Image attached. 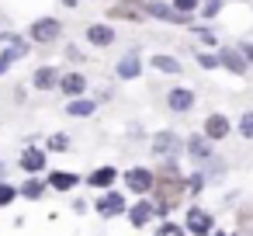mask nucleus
Here are the masks:
<instances>
[{
  "mask_svg": "<svg viewBox=\"0 0 253 236\" xmlns=\"http://www.w3.org/2000/svg\"><path fill=\"white\" fill-rule=\"evenodd\" d=\"M111 181H115V167H101V170L90 174V184H94V188H108Z\"/></svg>",
  "mask_w": 253,
  "mask_h": 236,
  "instance_id": "obj_11",
  "label": "nucleus"
},
{
  "mask_svg": "<svg viewBox=\"0 0 253 236\" xmlns=\"http://www.w3.org/2000/svg\"><path fill=\"white\" fill-rule=\"evenodd\" d=\"M222 63H225L232 73H243V70H246V66H243V59H239L236 52H222Z\"/></svg>",
  "mask_w": 253,
  "mask_h": 236,
  "instance_id": "obj_20",
  "label": "nucleus"
},
{
  "mask_svg": "<svg viewBox=\"0 0 253 236\" xmlns=\"http://www.w3.org/2000/svg\"><path fill=\"white\" fill-rule=\"evenodd\" d=\"M49 184H52L56 191H70V188L77 184V177H73V174H52V181H49Z\"/></svg>",
  "mask_w": 253,
  "mask_h": 236,
  "instance_id": "obj_15",
  "label": "nucleus"
},
{
  "mask_svg": "<svg viewBox=\"0 0 253 236\" xmlns=\"http://www.w3.org/2000/svg\"><path fill=\"white\" fill-rule=\"evenodd\" d=\"M122 208H125V201H122V194H115V191L97 201V212H101V215H118Z\"/></svg>",
  "mask_w": 253,
  "mask_h": 236,
  "instance_id": "obj_6",
  "label": "nucleus"
},
{
  "mask_svg": "<svg viewBox=\"0 0 253 236\" xmlns=\"http://www.w3.org/2000/svg\"><path fill=\"white\" fill-rule=\"evenodd\" d=\"M173 7H177L180 14H187V11H194V7H198V0H173Z\"/></svg>",
  "mask_w": 253,
  "mask_h": 236,
  "instance_id": "obj_23",
  "label": "nucleus"
},
{
  "mask_svg": "<svg viewBox=\"0 0 253 236\" xmlns=\"http://www.w3.org/2000/svg\"><path fill=\"white\" fill-rule=\"evenodd\" d=\"M187 226H191V233L205 236V233L211 229V215H208V212H187Z\"/></svg>",
  "mask_w": 253,
  "mask_h": 236,
  "instance_id": "obj_7",
  "label": "nucleus"
},
{
  "mask_svg": "<svg viewBox=\"0 0 253 236\" xmlns=\"http://www.w3.org/2000/svg\"><path fill=\"white\" fill-rule=\"evenodd\" d=\"M142 11H146V7H139V4H118V7H111V18H125V21H142Z\"/></svg>",
  "mask_w": 253,
  "mask_h": 236,
  "instance_id": "obj_8",
  "label": "nucleus"
},
{
  "mask_svg": "<svg viewBox=\"0 0 253 236\" xmlns=\"http://www.w3.org/2000/svg\"><path fill=\"white\" fill-rule=\"evenodd\" d=\"M153 149H156V153H173V149H177V139H173V136H156Z\"/></svg>",
  "mask_w": 253,
  "mask_h": 236,
  "instance_id": "obj_18",
  "label": "nucleus"
},
{
  "mask_svg": "<svg viewBox=\"0 0 253 236\" xmlns=\"http://www.w3.org/2000/svg\"><path fill=\"white\" fill-rule=\"evenodd\" d=\"M90 108H94L90 101H73L70 104V115H90Z\"/></svg>",
  "mask_w": 253,
  "mask_h": 236,
  "instance_id": "obj_21",
  "label": "nucleus"
},
{
  "mask_svg": "<svg viewBox=\"0 0 253 236\" xmlns=\"http://www.w3.org/2000/svg\"><path fill=\"white\" fill-rule=\"evenodd\" d=\"M225 132H229V118H225V115H211V118L205 122V136H208V139H222Z\"/></svg>",
  "mask_w": 253,
  "mask_h": 236,
  "instance_id": "obj_5",
  "label": "nucleus"
},
{
  "mask_svg": "<svg viewBox=\"0 0 253 236\" xmlns=\"http://www.w3.org/2000/svg\"><path fill=\"white\" fill-rule=\"evenodd\" d=\"M239 132H243L246 139H253V111H250V115H243V122H239Z\"/></svg>",
  "mask_w": 253,
  "mask_h": 236,
  "instance_id": "obj_22",
  "label": "nucleus"
},
{
  "mask_svg": "<svg viewBox=\"0 0 253 236\" xmlns=\"http://www.w3.org/2000/svg\"><path fill=\"white\" fill-rule=\"evenodd\" d=\"M167 104H170L173 111H191V108H194V94H191V91H170V94H167Z\"/></svg>",
  "mask_w": 253,
  "mask_h": 236,
  "instance_id": "obj_4",
  "label": "nucleus"
},
{
  "mask_svg": "<svg viewBox=\"0 0 253 236\" xmlns=\"http://www.w3.org/2000/svg\"><path fill=\"white\" fill-rule=\"evenodd\" d=\"M153 66H156V70H163V73H180L177 59H170V56H156V59H153Z\"/></svg>",
  "mask_w": 253,
  "mask_h": 236,
  "instance_id": "obj_16",
  "label": "nucleus"
},
{
  "mask_svg": "<svg viewBox=\"0 0 253 236\" xmlns=\"http://www.w3.org/2000/svg\"><path fill=\"white\" fill-rule=\"evenodd\" d=\"M7 201H14V188L0 184V205H7Z\"/></svg>",
  "mask_w": 253,
  "mask_h": 236,
  "instance_id": "obj_25",
  "label": "nucleus"
},
{
  "mask_svg": "<svg viewBox=\"0 0 253 236\" xmlns=\"http://www.w3.org/2000/svg\"><path fill=\"white\" fill-rule=\"evenodd\" d=\"M25 194H28V198H39V194H42V181H28Z\"/></svg>",
  "mask_w": 253,
  "mask_h": 236,
  "instance_id": "obj_24",
  "label": "nucleus"
},
{
  "mask_svg": "<svg viewBox=\"0 0 253 236\" xmlns=\"http://www.w3.org/2000/svg\"><path fill=\"white\" fill-rule=\"evenodd\" d=\"M52 84H56V70H39V73H35V87L45 91V87H52Z\"/></svg>",
  "mask_w": 253,
  "mask_h": 236,
  "instance_id": "obj_19",
  "label": "nucleus"
},
{
  "mask_svg": "<svg viewBox=\"0 0 253 236\" xmlns=\"http://www.w3.org/2000/svg\"><path fill=\"white\" fill-rule=\"evenodd\" d=\"M128 215H132V226H146V219L153 215V205H149V201H142V205H135Z\"/></svg>",
  "mask_w": 253,
  "mask_h": 236,
  "instance_id": "obj_13",
  "label": "nucleus"
},
{
  "mask_svg": "<svg viewBox=\"0 0 253 236\" xmlns=\"http://www.w3.org/2000/svg\"><path fill=\"white\" fill-rule=\"evenodd\" d=\"M21 167H25V170H42V167H45V156H42L39 149H28V153L21 156Z\"/></svg>",
  "mask_w": 253,
  "mask_h": 236,
  "instance_id": "obj_10",
  "label": "nucleus"
},
{
  "mask_svg": "<svg viewBox=\"0 0 253 236\" xmlns=\"http://www.w3.org/2000/svg\"><path fill=\"white\" fill-rule=\"evenodd\" d=\"M118 77H125V80H128V77H139V59H135V56H125V59L118 63Z\"/></svg>",
  "mask_w": 253,
  "mask_h": 236,
  "instance_id": "obj_12",
  "label": "nucleus"
},
{
  "mask_svg": "<svg viewBox=\"0 0 253 236\" xmlns=\"http://www.w3.org/2000/svg\"><path fill=\"white\" fill-rule=\"evenodd\" d=\"M160 236H184V233H180L177 226H163V229H160Z\"/></svg>",
  "mask_w": 253,
  "mask_h": 236,
  "instance_id": "obj_28",
  "label": "nucleus"
},
{
  "mask_svg": "<svg viewBox=\"0 0 253 236\" xmlns=\"http://www.w3.org/2000/svg\"><path fill=\"white\" fill-rule=\"evenodd\" d=\"M191 149H194L198 156H208V149H205V142H201V139H191Z\"/></svg>",
  "mask_w": 253,
  "mask_h": 236,
  "instance_id": "obj_27",
  "label": "nucleus"
},
{
  "mask_svg": "<svg viewBox=\"0 0 253 236\" xmlns=\"http://www.w3.org/2000/svg\"><path fill=\"white\" fill-rule=\"evenodd\" d=\"M156 205L163 208V212H170L173 205H177V198H180V191H184V184H180V177L173 174V170H163L160 177H156Z\"/></svg>",
  "mask_w": 253,
  "mask_h": 236,
  "instance_id": "obj_1",
  "label": "nucleus"
},
{
  "mask_svg": "<svg viewBox=\"0 0 253 236\" xmlns=\"http://www.w3.org/2000/svg\"><path fill=\"white\" fill-rule=\"evenodd\" d=\"M201 66H205V70H215V66H218V56H201Z\"/></svg>",
  "mask_w": 253,
  "mask_h": 236,
  "instance_id": "obj_26",
  "label": "nucleus"
},
{
  "mask_svg": "<svg viewBox=\"0 0 253 236\" xmlns=\"http://www.w3.org/2000/svg\"><path fill=\"white\" fill-rule=\"evenodd\" d=\"M63 4H70V7H73V4H80V0H63Z\"/></svg>",
  "mask_w": 253,
  "mask_h": 236,
  "instance_id": "obj_29",
  "label": "nucleus"
},
{
  "mask_svg": "<svg viewBox=\"0 0 253 236\" xmlns=\"http://www.w3.org/2000/svg\"><path fill=\"white\" fill-rule=\"evenodd\" d=\"M142 7H146L149 14H160V18H167V21H184L180 14H173V11H170V7H163V4H142Z\"/></svg>",
  "mask_w": 253,
  "mask_h": 236,
  "instance_id": "obj_14",
  "label": "nucleus"
},
{
  "mask_svg": "<svg viewBox=\"0 0 253 236\" xmlns=\"http://www.w3.org/2000/svg\"><path fill=\"white\" fill-rule=\"evenodd\" d=\"M56 35H59V21H52V18L32 25V39H35V42H52Z\"/></svg>",
  "mask_w": 253,
  "mask_h": 236,
  "instance_id": "obj_2",
  "label": "nucleus"
},
{
  "mask_svg": "<svg viewBox=\"0 0 253 236\" xmlns=\"http://www.w3.org/2000/svg\"><path fill=\"white\" fill-rule=\"evenodd\" d=\"M87 39H90L94 46H111V39H115V32H111L108 25H94V28L87 32Z\"/></svg>",
  "mask_w": 253,
  "mask_h": 236,
  "instance_id": "obj_9",
  "label": "nucleus"
},
{
  "mask_svg": "<svg viewBox=\"0 0 253 236\" xmlns=\"http://www.w3.org/2000/svg\"><path fill=\"white\" fill-rule=\"evenodd\" d=\"M63 91H66V94H80V91H84V77H80V73H70V77L63 80Z\"/></svg>",
  "mask_w": 253,
  "mask_h": 236,
  "instance_id": "obj_17",
  "label": "nucleus"
},
{
  "mask_svg": "<svg viewBox=\"0 0 253 236\" xmlns=\"http://www.w3.org/2000/svg\"><path fill=\"white\" fill-rule=\"evenodd\" d=\"M125 181H128V188H132V191H149V188L156 184V177H153L149 170H142V167L128 170V174H125Z\"/></svg>",
  "mask_w": 253,
  "mask_h": 236,
  "instance_id": "obj_3",
  "label": "nucleus"
}]
</instances>
